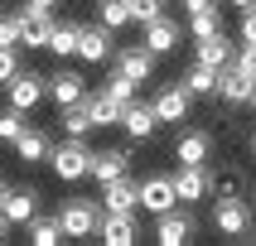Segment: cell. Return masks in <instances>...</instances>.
Here are the masks:
<instances>
[{
  "label": "cell",
  "mask_w": 256,
  "mask_h": 246,
  "mask_svg": "<svg viewBox=\"0 0 256 246\" xmlns=\"http://www.w3.org/2000/svg\"><path fill=\"white\" fill-rule=\"evenodd\" d=\"M97 222H102V203H92V198H68L58 208L63 237H97Z\"/></svg>",
  "instance_id": "obj_1"
},
{
  "label": "cell",
  "mask_w": 256,
  "mask_h": 246,
  "mask_svg": "<svg viewBox=\"0 0 256 246\" xmlns=\"http://www.w3.org/2000/svg\"><path fill=\"white\" fill-rule=\"evenodd\" d=\"M48 164H54V174L63 179V184H78V179H87V164H92V150H87L78 135H68V140L58 145V150H48Z\"/></svg>",
  "instance_id": "obj_2"
},
{
  "label": "cell",
  "mask_w": 256,
  "mask_h": 246,
  "mask_svg": "<svg viewBox=\"0 0 256 246\" xmlns=\"http://www.w3.org/2000/svg\"><path fill=\"white\" fill-rule=\"evenodd\" d=\"M194 237H198V222H194L179 203H174L170 213L155 217V242H160V246H188Z\"/></svg>",
  "instance_id": "obj_3"
},
{
  "label": "cell",
  "mask_w": 256,
  "mask_h": 246,
  "mask_svg": "<svg viewBox=\"0 0 256 246\" xmlns=\"http://www.w3.org/2000/svg\"><path fill=\"white\" fill-rule=\"evenodd\" d=\"M213 227L222 232V237H242L246 227H252V208H246V198H237V193H222L213 208Z\"/></svg>",
  "instance_id": "obj_4"
},
{
  "label": "cell",
  "mask_w": 256,
  "mask_h": 246,
  "mask_svg": "<svg viewBox=\"0 0 256 246\" xmlns=\"http://www.w3.org/2000/svg\"><path fill=\"white\" fill-rule=\"evenodd\" d=\"M112 58H116V72H126L130 82L140 87V82L155 77V58H160V53H150L145 43H126V48H116Z\"/></svg>",
  "instance_id": "obj_5"
},
{
  "label": "cell",
  "mask_w": 256,
  "mask_h": 246,
  "mask_svg": "<svg viewBox=\"0 0 256 246\" xmlns=\"http://www.w3.org/2000/svg\"><path fill=\"white\" fill-rule=\"evenodd\" d=\"M170 179H174V193H179V203H184V208L213 193V174L203 169V164H179V174H170Z\"/></svg>",
  "instance_id": "obj_6"
},
{
  "label": "cell",
  "mask_w": 256,
  "mask_h": 246,
  "mask_svg": "<svg viewBox=\"0 0 256 246\" xmlns=\"http://www.w3.org/2000/svg\"><path fill=\"white\" fill-rule=\"evenodd\" d=\"M5 87H10V106H20V111H34V106L48 97V77H39V72H24V68L14 72Z\"/></svg>",
  "instance_id": "obj_7"
},
{
  "label": "cell",
  "mask_w": 256,
  "mask_h": 246,
  "mask_svg": "<svg viewBox=\"0 0 256 246\" xmlns=\"http://www.w3.org/2000/svg\"><path fill=\"white\" fill-rule=\"evenodd\" d=\"M174 203H179V193H174V179H170V174H150V179H140V208L150 217L170 213Z\"/></svg>",
  "instance_id": "obj_8"
},
{
  "label": "cell",
  "mask_w": 256,
  "mask_h": 246,
  "mask_svg": "<svg viewBox=\"0 0 256 246\" xmlns=\"http://www.w3.org/2000/svg\"><path fill=\"white\" fill-rule=\"evenodd\" d=\"M218 97L228 101V106H252L256 97V72H242V68H222V77H218Z\"/></svg>",
  "instance_id": "obj_9"
},
{
  "label": "cell",
  "mask_w": 256,
  "mask_h": 246,
  "mask_svg": "<svg viewBox=\"0 0 256 246\" xmlns=\"http://www.w3.org/2000/svg\"><path fill=\"white\" fill-rule=\"evenodd\" d=\"M150 106H155L160 121H188V111H194V92H188L184 77H179V82H170L155 101H150Z\"/></svg>",
  "instance_id": "obj_10"
},
{
  "label": "cell",
  "mask_w": 256,
  "mask_h": 246,
  "mask_svg": "<svg viewBox=\"0 0 256 246\" xmlns=\"http://www.w3.org/2000/svg\"><path fill=\"white\" fill-rule=\"evenodd\" d=\"M140 208V184L136 179H112V184H102V213H136Z\"/></svg>",
  "instance_id": "obj_11"
},
{
  "label": "cell",
  "mask_w": 256,
  "mask_h": 246,
  "mask_svg": "<svg viewBox=\"0 0 256 246\" xmlns=\"http://www.w3.org/2000/svg\"><path fill=\"white\" fill-rule=\"evenodd\" d=\"M112 53H116V43H112V29L106 24L78 29V58H82V63H106Z\"/></svg>",
  "instance_id": "obj_12"
},
{
  "label": "cell",
  "mask_w": 256,
  "mask_h": 246,
  "mask_svg": "<svg viewBox=\"0 0 256 246\" xmlns=\"http://www.w3.org/2000/svg\"><path fill=\"white\" fill-rule=\"evenodd\" d=\"M39 213V188H10L5 203H0V217L10 227H29V217Z\"/></svg>",
  "instance_id": "obj_13"
},
{
  "label": "cell",
  "mask_w": 256,
  "mask_h": 246,
  "mask_svg": "<svg viewBox=\"0 0 256 246\" xmlns=\"http://www.w3.org/2000/svg\"><path fill=\"white\" fill-rule=\"evenodd\" d=\"M155 126H160V116H155L150 101H126V106H121V130H126L130 140H150Z\"/></svg>",
  "instance_id": "obj_14"
},
{
  "label": "cell",
  "mask_w": 256,
  "mask_h": 246,
  "mask_svg": "<svg viewBox=\"0 0 256 246\" xmlns=\"http://www.w3.org/2000/svg\"><path fill=\"white\" fill-rule=\"evenodd\" d=\"M97 237H102L106 246H130L136 237H140V227H136V213H102Z\"/></svg>",
  "instance_id": "obj_15"
},
{
  "label": "cell",
  "mask_w": 256,
  "mask_h": 246,
  "mask_svg": "<svg viewBox=\"0 0 256 246\" xmlns=\"http://www.w3.org/2000/svg\"><path fill=\"white\" fill-rule=\"evenodd\" d=\"M48 97L58 101V106H78V101L87 97V77L72 68H58L54 77H48Z\"/></svg>",
  "instance_id": "obj_16"
},
{
  "label": "cell",
  "mask_w": 256,
  "mask_h": 246,
  "mask_svg": "<svg viewBox=\"0 0 256 246\" xmlns=\"http://www.w3.org/2000/svg\"><path fill=\"white\" fill-rule=\"evenodd\" d=\"M126 169H130V150H92V164H87V174H92L97 184H112V179H121Z\"/></svg>",
  "instance_id": "obj_17"
},
{
  "label": "cell",
  "mask_w": 256,
  "mask_h": 246,
  "mask_svg": "<svg viewBox=\"0 0 256 246\" xmlns=\"http://www.w3.org/2000/svg\"><path fill=\"white\" fill-rule=\"evenodd\" d=\"M232 48H237V43L228 39V34H222V29H218V34H208V39H198V48H194V63H208V68H228L232 63Z\"/></svg>",
  "instance_id": "obj_18"
},
{
  "label": "cell",
  "mask_w": 256,
  "mask_h": 246,
  "mask_svg": "<svg viewBox=\"0 0 256 246\" xmlns=\"http://www.w3.org/2000/svg\"><path fill=\"white\" fill-rule=\"evenodd\" d=\"M54 14H20V48H48Z\"/></svg>",
  "instance_id": "obj_19"
},
{
  "label": "cell",
  "mask_w": 256,
  "mask_h": 246,
  "mask_svg": "<svg viewBox=\"0 0 256 246\" xmlns=\"http://www.w3.org/2000/svg\"><path fill=\"white\" fill-rule=\"evenodd\" d=\"M208 150H213V135H208V130H184V135L174 140L179 164H203V159H208Z\"/></svg>",
  "instance_id": "obj_20"
},
{
  "label": "cell",
  "mask_w": 256,
  "mask_h": 246,
  "mask_svg": "<svg viewBox=\"0 0 256 246\" xmlns=\"http://www.w3.org/2000/svg\"><path fill=\"white\" fill-rule=\"evenodd\" d=\"M145 48H150V53H170L174 43H179V24H174L170 14H160V19H150V24H145Z\"/></svg>",
  "instance_id": "obj_21"
},
{
  "label": "cell",
  "mask_w": 256,
  "mask_h": 246,
  "mask_svg": "<svg viewBox=\"0 0 256 246\" xmlns=\"http://www.w3.org/2000/svg\"><path fill=\"white\" fill-rule=\"evenodd\" d=\"M87 116H92V126H102V130H106V126H121V101H112V97H106V92H87Z\"/></svg>",
  "instance_id": "obj_22"
},
{
  "label": "cell",
  "mask_w": 256,
  "mask_h": 246,
  "mask_svg": "<svg viewBox=\"0 0 256 246\" xmlns=\"http://www.w3.org/2000/svg\"><path fill=\"white\" fill-rule=\"evenodd\" d=\"M14 155H20V164H39V159H48V135L24 126L20 135H14Z\"/></svg>",
  "instance_id": "obj_23"
},
{
  "label": "cell",
  "mask_w": 256,
  "mask_h": 246,
  "mask_svg": "<svg viewBox=\"0 0 256 246\" xmlns=\"http://www.w3.org/2000/svg\"><path fill=\"white\" fill-rule=\"evenodd\" d=\"M218 77H222L218 68H208V63H194V68H188V77H184V87L194 92V97H218Z\"/></svg>",
  "instance_id": "obj_24"
},
{
  "label": "cell",
  "mask_w": 256,
  "mask_h": 246,
  "mask_svg": "<svg viewBox=\"0 0 256 246\" xmlns=\"http://www.w3.org/2000/svg\"><path fill=\"white\" fill-rule=\"evenodd\" d=\"M58 126H63V135H78V140H82L87 130H92L87 101H78V106H58Z\"/></svg>",
  "instance_id": "obj_25"
},
{
  "label": "cell",
  "mask_w": 256,
  "mask_h": 246,
  "mask_svg": "<svg viewBox=\"0 0 256 246\" xmlns=\"http://www.w3.org/2000/svg\"><path fill=\"white\" fill-rule=\"evenodd\" d=\"M97 24H106L116 34V29L130 24V0H97Z\"/></svg>",
  "instance_id": "obj_26"
},
{
  "label": "cell",
  "mask_w": 256,
  "mask_h": 246,
  "mask_svg": "<svg viewBox=\"0 0 256 246\" xmlns=\"http://www.w3.org/2000/svg\"><path fill=\"white\" fill-rule=\"evenodd\" d=\"M78 29H82V24H72V19H68V24H58V19H54V34H48V53L72 58V53H78Z\"/></svg>",
  "instance_id": "obj_27"
},
{
  "label": "cell",
  "mask_w": 256,
  "mask_h": 246,
  "mask_svg": "<svg viewBox=\"0 0 256 246\" xmlns=\"http://www.w3.org/2000/svg\"><path fill=\"white\" fill-rule=\"evenodd\" d=\"M29 242L34 246H58L63 242V227H58V217H29Z\"/></svg>",
  "instance_id": "obj_28"
},
{
  "label": "cell",
  "mask_w": 256,
  "mask_h": 246,
  "mask_svg": "<svg viewBox=\"0 0 256 246\" xmlns=\"http://www.w3.org/2000/svg\"><path fill=\"white\" fill-rule=\"evenodd\" d=\"M218 29H222V14H218V10L188 14V34H194V39H208V34H218Z\"/></svg>",
  "instance_id": "obj_29"
},
{
  "label": "cell",
  "mask_w": 256,
  "mask_h": 246,
  "mask_svg": "<svg viewBox=\"0 0 256 246\" xmlns=\"http://www.w3.org/2000/svg\"><path fill=\"white\" fill-rule=\"evenodd\" d=\"M102 92H106L112 101H121V106H126V101H136V82H130L126 72H112V77L102 82Z\"/></svg>",
  "instance_id": "obj_30"
},
{
  "label": "cell",
  "mask_w": 256,
  "mask_h": 246,
  "mask_svg": "<svg viewBox=\"0 0 256 246\" xmlns=\"http://www.w3.org/2000/svg\"><path fill=\"white\" fill-rule=\"evenodd\" d=\"M164 14V0H130V24H150Z\"/></svg>",
  "instance_id": "obj_31"
},
{
  "label": "cell",
  "mask_w": 256,
  "mask_h": 246,
  "mask_svg": "<svg viewBox=\"0 0 256 246\" xmlns=\"http://www.w3.org/2000/svg\"><path fill=\"white\" fill-rule=\"evenodd\" d=\"M20 130H24V111H20V106H5V111H0V140L14 145V135H20Z\"/></svg>",
  "instance_id": "obj_32"
},
{
  "label": "cell",
  "mask_w": 256,
  "mask_h": 246,
  "mask_svg": "<svg viewBox=\"0 0 256 246\" xmlns=\"http://www.w3.org/2000/svg\"><path fill=\"white\" fill-rule=\"evenodd\" d=\"M14 72H20V58H14V48H10V43H0V87L10 82Z\"/></svg>",
  "instance_id": "obj_33"
},
{
  "label": "cell",
  "mask_w": 256,
  "mask_h": 246,
  "mask_svg": "<svg viewBox=\"0 0 256 246\" xmlns=\"http://www.w3.org/2000/svg\"><path fill=\"white\" fill-rule=\"evenodd\" d=\"M0 43L20 48V14H0Z\"/></svg>",
  "instance_id": "obj_34"
},
{
  "label": "cell",
  "mask_w": 256,
  "mask_h": 246,
  "mask_svg": "<svg viewBox=\"0 0 256 246\" xmlns=\"http://www.w3.org/2000/svg\"><path fill=\"white\" fill-rule=\"evenodd\" d=\"M242 43H256V5L242 10Z\"/></svg>",
  "instance_id": "obj_35"
},
{
  "label": "cell",
  "mask_w": 256,
  "mask_h": 246,
  "mask_svg": "<svg viewBox=\"0 0 256 246\" xmlns=\"http://www.w3.org/2000/svg\"><path fill=\"white\" fill-rule=\"evenodd\" d=\"M54 5H58V0H24L20 14H54Z\"/></svg>",
  "instance_id": "obj_36"
},
{
  "label": "cell",
  "mask_w": 256,
  "mask_h": 246,
  "mask_svg": "<svg viewBox=\"0 0 256 246\" xmlns=\"http://www.w3.org/2000/svg\"><path fill=\"white\" fill-rule=\"evenodd\" d=\"M184 10H188V14H198V10H218V0H184Z\"/></svg>",
  "instance_id": "obj_37"
},
{
  "label": "cell",
  "mask_w": 256,
  "mask_h": 246,
  "mask_svg": "<svg viewBox=\"0 0 256 246\" xmlns=\"http://www.w3.org/2000/svg\"><path fill=\"white\" fill-rule=\"evenodd\" d=\"M228 5H237V10H246V5H256V0H228Z\"/></svg>",
  "instance_id": "obj_38"
},
{
  "label": "cell",
  "mask_w": 256,
  "mask_h": 246,
  "mask_svg": "<svg viewBox=\"0 0 256 246\" xmlns=\"http://www.w3.org/2000/svg\"><path fill=\"white\" fill-rule=\"evenodd\" d=\"M5 232H10V222H5V217H0V242H5Z\"/></svg>",
  "instance_id": "obj_39"
},
{
  "label": "cell",
  "mask_w": 256,
  "mask_h": 246,
  "mask_svg": "<svg viewBox=\"0 0 256 246\" xmlns=\"http://www.w3.org/2000/svg\"><path fill=\"white\" fill-rule=\"evenodd\" d=\"M5 193H10V184H5V179H0V203H5Z\"/></svg>",
  "instance_id": "obj_40"
},
{
  "label": "cell",
  "mask_w": 256,
  "mask_h": 246,
  "mask_svg": "<svg viewBox=\"0 0 256 246\" xmlns=\"http://www.w3.org/2000/svg\"><path fill=\"white\" fill-rule=\"evenodd\" d=\"M252 155H256V135H252Z\"/></svg>",
  "instance_id": "obj_41"
},
{
  "label": "cell",
  "mask_w": 256,
  "mask_h": 246,
  "mask_svg": "<svg viewBox=\"0 0 256 246\" xmlns=\"http://www.w3.org/2000/svg\"><path fill=\"white\" fill-rule=\"evenodd\" d=\"M252 106H256V97H252Z\"/></svg>",
  "instance_id": "obj_42"
}]
</instances>
